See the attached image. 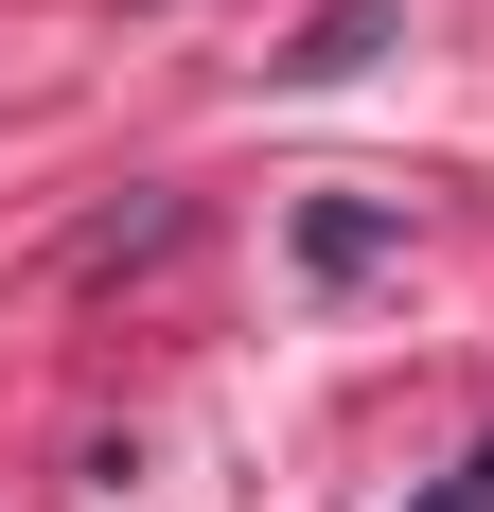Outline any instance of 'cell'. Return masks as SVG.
Instances as JSON below:
<instances>
[{"mask_svg":"<svg viewBox=\"0 0 494 512\" xmlns=\"http://www.w3.org/2000/svg\"><path fill=\"white\" fill-rule=\"evenodd\" d=\"M371 53H389V0H318V18H300V36L265 53V71H283V89H353Z\"/></svg>","mask_w":494,"mask_h":512,"instance_id":"cell-1","label":"cell"},{"mask_svg":"<svg viewBox=\"0 0 494 512\" xmlns=\"http://www.w3.org/2000/svg\"><path fill=\"white\" fill-rule=\"evenodd\" d=\"M300 265H318V283L389 265V212H371V195H318V212H300Z\"/></svg>","mask_w":494,"mask_h":512,"instance_id":"cell-2","label":"cell"},{"mask_svg":"<svg viewBox=\"0 0 494 512\" xmlns=\"http://www.w3.org/2000/svg\"><path fill=\"white\" fill-rule=\"evenodd\" d=\"M459 512H494V442H477V477H459Z\"/></svg>","mask_w":494,"mask_h":512,"instance_id":"cell-3","label":"cell"}]
</instances>
